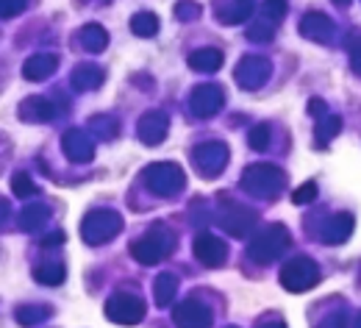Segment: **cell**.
<instances>
[{
  "instance_id": "6",
  "label": "cell",
  "mask_w": 361,
  "mask_h": 328,
  "mask_svg": "<svg viewBox=\"0 0 361 328\" xmlns=\"http://www.w3.org/2000/svg\"><path fill=\"white\" fill-rule=\"evenodd\" d=\"M145 184L150 192L170 198L183 187V173L176 164H153V167L145 170Z\"/></svg>"
},
{
  "instance_id": "26",
  "label": "cell",
  "mask_w": 361,
  "mask_h": 328,
  "mask_svg": "<svg viewBox=\"0 0 361 328\" xmlns=\"http://www.w3.org/2000/svg\"><path fill=\"white\" fill-rule=\"evenodd\" d=\"M319 328H345V320H342V315L339 317H328V323Z\"/></svg>"
},
{
  "instance_id": "10",
  "label": "cell",
  "mask_w": 361,
  "mask_h": 328,
  "mask_svg": "<svg viewBox=\"0 0 361 328\" xmlns=\"http://www.w3.org/2000/svg\"><path fill=\"white\" fill-rule=\"evenodd\" d=\"M195 253L206 267H223L228 259V248L220 236L200 234L195 239Z\"/></svg>"
},
{
  "instance_id": "28",
  "label": "cell",
  "mask_w": 361,
  "mask_h": 328,
  "mask_svg": "<svg viewBox=\"0 0 361 328\" xmlns=\"http://www.w3.org/2000/svg\"><path fill=\"white\" fill-rule=\"evenodd\" d=\"M353 70H356V73H361V47H356V50H353Z\"/></svg>"
},
{
  "instance_id": "3",
  "label": "cell",
  "mask_w": 361,
  "mask_h": 328,
  "mask_svg": "<svg viewBox=\"0 0 361 328\" xmlns=\"http://www.w3.org/2000/svg\"><path fill=\"white\" fill-rule=\"evenodd\" d=\"M173 248H176V239H173V234H170L167 229H161V226H153L142 239H136L134 245H131L134 259L142 262V265H156V262H161Z\"/></svg>"
},
{
  "instance_id": "25",
  "label": "cell",
  "mask_w": 361,
  "mask_h": 328,
  "mask_svg": "<svg viewBox=\"0 0 361 328\" xmlns=\"http://www.w3.org/2000/svg\"><path fill=\"white\" fill-rule=\"evenodd\" d=\"M247 37L256 40V42H264V40H270L272 37V28H267V25H253V28L247 31Z\"/></svg>"
},
{
  "instance_id": "7",
  "label": "cell",
  "mask_w": 361,
  "mask_h": 328,
  "mask_svg": "<svg viewBox=\"0 0 361 328\" xmlns=\"http://www.w3.org/2000/svg\"><path fill=\"white\" fill-rule=\"evenodd\" d=\"M123 229V220L117 212H92L84 220V239L87 242H109L111 236Z\"/></svg>"
},
{
  "instance_id": "15",
  "label": "cell",
  "mask_w": 361,
  "mask_h": 328,
  "mask_svg": "<svg viewBox=\"0 0 361 328\" xmlns=\"http://www.w3.org/2000/svg\"><path fill=\"white\" fill-rule=\"evenodd\" d=\"M189 67L192 70H203V73H214L223 67V53L217 47H203V50H195L189 56Z\"/></svg>"
},
{
  "instance_id": "11",
  "label": "cell",
  "mask_w": 361,
  "mask_h": 328,
  "mask_svg": "<svg viewBox=\"0 0 361 328\" xmlns=\"http://www.w3.org/2000/svg\"><path fill=\"white\" fill-rule=\"evenodd\" d=\"M176 323L178 328H212V312L200 300H183L176 309Z\"/></svg>"
},
{
  "instance_id": "16",
  "label": "cell",
  "mask_w": 361,
  "mask_h": 328,
  "mask_svg": "<svg viewBox=\"0 0 361 328\" xmlns=\"http://www.w3.org/2000/svg\"><path fill=\"white\" fill-rule=\"evenodd\" d=\"M220 223H223L233 236H242L250 231V226H253V214H250L247 209H242V206H233Z\"/></svg>"
},
{
  "instance_id": "4",
  "label": "cell",
  "mask_w": 361,
  "mask_h": 328,
  "mask_svg": "<svg viewBox=\"0 0 361 328\" xmlns=\"http://www.w3.org/2000/svg\"><path fill=\"white\" fill-rule=\"evenodd\" d=\"M319 281V270L312 259L306 256H295L283 270H281V284L289 292H306Z\"/></svg>"
},
{
  "instance_id": "18",
  "label": "cell",
  "mask_w": 361,
  "mask_h": 328,
  "mask_svg": "<svg viewBox=\"0 0 361 328\" xmlns=\"http://www.w3.org/2000/svg\"><path fill=\"white\" fill-rule=\"evenodd\" d=\"M131 28H134V34H139V37H153L159 31V20H156L153 11H139V14H134V20H131Z\"/></svg>"
},
{
  "instance_id": "1",
  "label": "cell",
  "mask_w": 361,
  "mask_h": 328,
  "mask_svg": "<svg viewBox=\"0 0 361 328\" xmlns=\"http://www.w3.org/2000/svg\"><path fill=\"white\" fill-rule=\"evenodd\" d=\"M283 184H286V176L272 164H253L242 173V187L256 198H264V200L278 198Z\"/></svg>"
},
{
  "instance_id": "12",
  "label": "cell",
  "mask_w": 361,
  "mask_h": 328,
  "mask_svg": "<svg viewBox=\"0 0 361 328\" xmlns=\"http://www.w3.org/2000/svg\"><path fill=\"white\" fill-rule=\"evenodd\" d=\"M223 109V90L214 84H203L192 92V111L200 117H209Z\"/></svg>"
},
{
  "instance_id": "21",
  "label": "cell",
  "mask_w": 361,
  "mask_h": 328,
  "mask_svg": "<svg viewBox=\"0 0 361 328\" xmlns=\"http://www.w3.org/2000/svg\"><path fill=\"white\" fill-rule=\"evenodd\" d=\"M106 42H109V37H106V31L100 25H87L84 28V45L90 50H103Z\"/></svg>"
},
{
  "instance_id": "14",
  "label": "cell",
  "mask_w": 361,
  "mask_h": 328,
  "mask_svg": "<svg viewBox=\"0 0 361 328\" xmlns=\"http://www.w3.org/2000/svg\"><path fill=\"white\" fill-rule=\"evenodd\" d=\"M300 31H303V37L306 40H317V42H331L334 40V34H336V25L325 17V14H319V11H312V14H306L303 17V23H300Z\"/></svg>"
},
{
  "instance_id": "20",
  "label": "cell",
  "mask_w": 361,
  "mask_h": 328,
  "mask_svg": "<svg viewBox=\"0 0 361 328\" xmlns=\"http://www.w3.org/2000/svg\"><path fill=\"white\" fill-rule=\"evenodd\" d=\"M67 156L70 159H90L92 156V142L84 134H67Z\"/></svg>"
},
{
  "instance_id": "27",
  "label": "cell",
  "mask_w": 361,
  "mask_h": 328,
  "mask_svg": "<svg viewBox=\"0 0 361 328\" xmlns=\"http://www.w3.org/2000/svg\"><path fill=\"white\" fill-rule=\"evenodd\" d=\"M309 111H312V114H319V111H325V103H322V100H312V103H309Z\"/></svg>"
},
{
  "instance_id": "30",
  "label": "cell",
  "mask_w": 361,
  "mask_h": 328,
  "mask_svg": "<svg viewBox=\"0 0 361 328\" xmlns=\"http://www.w3.org/2000/svg\"><path fill=\"white\" fill-rule=\"evenodd\" d=\"M356 328H361V315H359V323H356Z\"/></svg>"
},
{
  "instance_id": "8",
  "label": "cell",
  "mask_w": 361,
  "mask_h": 328,
  "mask_svg": "<svg viewBox=\"0 0 361 328\" xmlns=\"http://www.w3.org/2000/svg\"><path fill=\"white\" fill-rule=\"evenodd\" d=\"M192 159H195V164H197L200 176L214 178V176H220V173H223V167H226L228 150H226V145H220V142H206V145L195 147Z\"/></svg>"
},
{
  "instance_id": "17",
  "label": "cell",
  "mask_w": 361,
  "mask_h": 328,
  "mask_svg": "<svg viewBox=\"0 0 361 328\" xmlns=\"http://www.w3.org/2000/svg\"><path fill=\"white\" fill-rule=\"evenodd\" d=\"M350 231H353V217H350V214H339V217L331 220V226L325 229L322 239H325L328 245H339V242H345V239L350 236Z\"/></svg>"
},
{
  "instance_id": "13",
  "label": "cell",
  "mask_w": 361,
  "mask_h": 328,
  "mask_svg": "<svg viewBox=\"0 0 361 328\" xmlns=\"http://www.w3.org/2000/svg\"><path fill=\"white\" fill-rule=\"evenodd\" d=\"M164 134H167V117L161 111H147L136 126V137L145 145H159Z\"/></svg>"
},
{
  "instance_id": "29",
  "label": "cell",
  "mask_w": 361,
  "mask_h": 328,
  "mask_svg": "<svg viewBox=\"0 0 361 328\" xmlns=\"http://www.w3.org/2000/svg\"><path fill=\"white\" fill-rule=\"evenodd\" d=\"M262 328H286V326H283L281 320H272V323H264V326H262Z\"/></svg>"
},
{
  "instance_id": "2",
  "label": "cell",
  "mask_w": 361,
  "mask_h": 328,
  "mask_svg": "<svg viewBox=\"0 0 361 328\" xmlns=\"http://www.w3.org/2000/svg\"><path fill=\"white\" fill-rule=\"evenodd\" d=\"M289 245H292L289 231H286L283 226H270L267 231L253 236V242H250V248H247V256H250L253 262H259V265H270V262H275Z\"/></svg>"
},
{
  "instance_id": "9",
  "label": "cell",
  "mask_w": 361,
  "mask_h": 328,
  "mask_svg": "<svg viewBox=\"0 0 361 328\" xmlns=\"http://www.w3.org/2000/svg\"><path fill=\"white\" fill-rule=\"evenodd\" d=\"M267 75H270V61L262 56H247L236 67V81L245 90H259L267 81Z\"/></svg>"
},
{
  "instance_id": "19",
  "label": "cell",
  "mask_w": 361,
  "mask_h": 328,
  "mask_svg": "<svg viewBox=\"0 0 361 328\" xmlns=\"http://www.w3.org/2000/svg\"><path fill=\"white\" fill-rule=\"evenodd\" d=\"M176 289H178V279H176L173 273L161 276V279L156 281V303H159V306H167V303L176 298Z\"/></svg>"
},
{
  "instance_id": "5",
  "label": "cell",
  "mask_w": 361,
  "mask_h": 328,
  "mask_svg": "<svg viewBox=\"0 0 361 328\" xmlns=\"http://www.w3.org/2000/svg\"><path fill=\"white\" fill-rule=\"evenodd\" d=\"M106 317H109L111 323H120V326H136V323L145 317V303H142V298H136V295L120 292V295L109 298V303H106Z\"/></svg>"
},
{
  "instance_id": "22",
  "label": "cell",
  "mask_w": 361,
  "mask_h": 328,
  "mask_svg": "<svg viewBox=\"0 0 361 328\" xmlns=\"http://www.w3.org/2000/svg\"><path fill=\"white\" fill-rule=\"evenodd\" d=\"M339 128H342V120H339V117H325V120L317 123V134H319V140H331Z\"/></svg>"
},
{
  "instance_id": "23",
  "label": "cell",
  "mask_w": 361,
  "mask_h": 328,
  "mask_svg": "<svg viewBox=\"0 0 361 328\" xmlns=\"http://www.w3.org/2000/svg\"><path fill=\"white\" fill-rule=\"evenodd\" d=\"M247 140H250V147H253V150H264L267 142H270V128H267V126H256Z\"/></svg>"
},
{
  "instance_id": "24",
  "label": "cell",
  "mask_w": 361,
  "mask_h": 328,
  "mask_svg": "<svg viewBox=\"0 0 361 328\" xmlns=\"http://www.w3.org/2000/svg\"><path fill=\"white\" fill-rule=\"evenodd\" d=\"M314 198H317V184H312V181L303 184L300 189H295V195H292V200L300 203V206H303V203H312Z\"/></svg>"
}]
</instances>
